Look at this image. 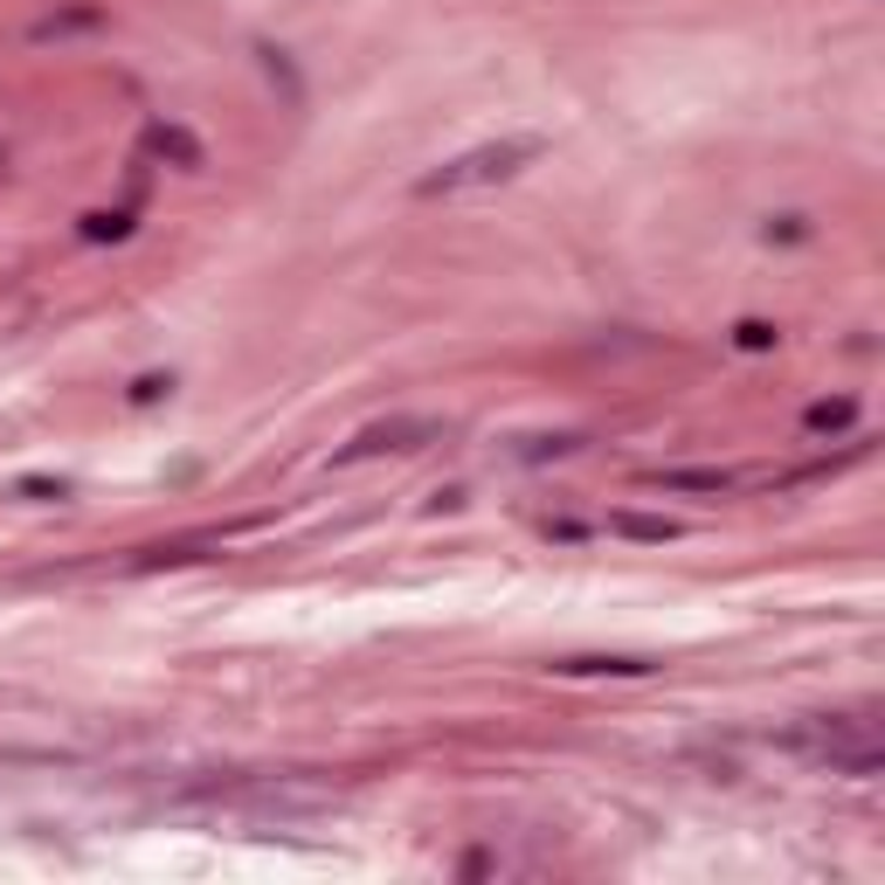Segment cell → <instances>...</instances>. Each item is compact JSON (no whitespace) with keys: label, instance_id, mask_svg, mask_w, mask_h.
Listing matches in <instances>:
<instances>
[{"label":"cell","instance_id":"5b68a950","mask_svg":"<svg viewBox=\"0 0 885 885\" xmlns=\"http://www.w3.org/2000/svg\"><path fill=\"white\" fill-rule=\"evenodd\" d=\"M553 678H651V657H616V651H588V657H553Z\"/></svg>","mask_w":885,"mask_h":885},{"label":"cell","instance_id":"8fae6325","mask_svg":"<svg viewBox=\"0 0 885 885\" xmlns=\"http://www.w3.org/2000/svg\"><path fill=\"white\" fill-rule=\"evenodd\" d=\"M173 394V373H139L131 381V409H152V402H166Z\"/></svg>","mask_w":885,"mask_h":885},{"label":"cell","instance_id":"52a82bcc","mask_svg":"<svg viewBox=\"0 0 885 885\" xmlns=\"http://www.w3.org/2000/svg\"><path fill=\"white\" fill-rule=\"evenodd\" d=\"M131 221H139L131 208H91V215H83V242H125Z\"/></svg>","mask_w":885,"mask_h":885},{"label":"cell","instance_id":"7c38bea8","mask_svg":"<svg viewBox=\"0 0 885 885\" xmlns=\"http://www.w3.org/2000/svg\"><path fill=\"white\" fill-rule=\"evenodd\" d=\"M21 498L49 505V498H70V484H62V478H21Z\"/></svg>","mask_w":885,"mask_h":885},{"label":"cell","instance_id":"277c9868","mask_svg":"<svg viewBox=\"0 0 885 885\" xmlns=\"http://www.w3.org/2000/svg\"><path fill=\"white\" fill-rule=\"evenodd\" d=\"M146 152H152V160H166V166H181V173H202L208 166L202 139H194L187 125H173V118H152L146 125Z\"/></svg>","mask_w":885,"mask_h":885},{"label":"cell","instance_id":"7a4b0ae2","mask_svg":"<svg viewBox=\"0 0 885 885\" xmlns=\"http://www.w3.org/2000/svg\"><path fill=\"white\" fill-rule=\"evenodd\" d=\"M423 442H442L436 415H388V423H367L346 450H332V463H360V457H381V450H423Z\"/></svg>","mask_w":885,"mask_h":885},{"label":"cell","instance_id":"6da1fadb","mask_svg":"<svg viewBox=\"0 0 885 885\" xmlns=\"http://www.w3.org/2000/svg\"><path fill=\"white\" fill-rule=\"evenodd\" d=\"M526 160H540V139H492V146H471V152H457V160H442L436 173H423L415 194L436 202V194H457V187H484V181L519 173Z\"/></svg>","mask_w":885,"mask_h":885},{"label":"cell","instance_id":"3957f363","mask_svg":"<svg viewBox=\"0 0 885 885\" xmlns=\"http://www.w3.org/2000/svg\"><path fill=\"white\" fill-rule=\"evenodd\" d=\"M636 484H644V492H671V498H726V492H740V478L720 471V463H705V471H644Z\"/></svg>","mask_w":885,"mask_h":885},{"label":"cell","instance_id":"4fadbf2b","mask_svg":"<svg viewBox=\"0 0 885 885\" xmlns=\"http://www.w3.org/2000/svg\"><path fill=\"white\" fill-rule=\"evenodd\" d=\"M803 235H809L803 215H774V221H768V242H803Z\"/></svg>","mask_w":885,"mask_h":885},{"label":"cell","instance_id":"9c48e42d","mask_svg":"<svg viewBox=\"0 0 885 885\" xmlns=\"http://www.w3.org/2000/svg\"><path fill=\"white\" fill-rule=\"evenodd\" d=\"M609 533H623V540H678V526L671 519H644V513H616Z\"/></svg>","mask_w":885,"mask_h":885},{"label":"cell","instance_id":"ba28073f","mask_svg":"<svg viewBox=\"0 0 885 885\" xmlns=\"http://www.w3.org/2000/svg\"><path fill=\"white\" fill-rule=\"evenodd\" d=\"M70 28H104V8H62V14H49V21H35V42H49V35H70Z\"/></svg>","mask_w":885,"mask_h":885},{"label":"cell","instance_id":"30bf717a","mask_svg":"<svg viewBox=\"0 0 885 885\" xmlns=\"http://www.w3.org/2000/svg\"><path fill=\"white\" fill-rule=\"evenodd\" d=\"M734 346H740V353H774V346H782V325H768V319H740V325H734Z\"/></svg>","mask_w":885,"mask_h":885},{"label":"cell","instance_id":"8992f818","mask_svg":"<svg viewBox=\"0 0 885 885\" xmlns=\"http://www.w3.org/2000/svg\"><path fill=\"white\" fill-rule=\"evenodd\" d=\"M803 429H809V436H844V429H858V402H851V394H830V402H809Z\"/></svg>","mask_w":885,"mask_h":885}]
</instances>
